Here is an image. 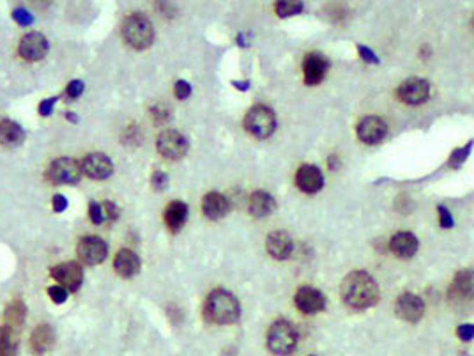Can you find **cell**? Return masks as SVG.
I'll use <instances>...</instances> for the list:
<instances>
[{
	"mask_svg": "<svg viewBox=\"0 0 474 356\" xmlns=\"http://www.w3.org/2000/svg\"><path fill=\"white\" fill-rule=\"evenodd\" d=\"M329 69V60L322 53L312 52L305 57L302 62V75H305V83L307 85H317L324 80L326 73Z\"/></svg>",
	"mask_w": 474,
	"mask_h": 356,
	"instance_id": "5bb4252c",
	"label": "cell"
},
{
	"mask_svg": "<svg viewBox=\"0 0 474 356\" xmlns=\"http://www.w3.org/2000/svg\"><path fill=\"white\" fill-rule=\"evenodd\" d=\"M302 11V2H298V0H281V2H277V15L280 18H288V16L299 15Z\"/></svg>",
	"mask_w": 474,
	"mask_h": 356,
	"instance_id": "f1b7e54d",
	"label": "cell"
},
{
	"mask_svg": "<svg viewBox=\"0 0 474 356\" xmlns=\"http://www.w3.org/2000/svg\"><path fill=\"white\" fill-rule=\"evenodd\" d=\"M251 83L246 82V80H239V82H234V87L235 89H241V90H248L250 89Z\"/></svg>",
	"mask_w": 474,
	"mask_h": 356,
	"instance_id": "ee69618b",
	"label": "cell"
},
{
	"mask_svg": "<svg viewBox=\"0 0 474 356\" xmlns=\"http://www.w3.org/2000/svg\"><path fill=\"white\" fill-rule=\"evenodd\" d=\"M25 315H27V307L22 300H15L13 303H9L4 312V319H6V322H8V327L15 328V330L20 327V324H22L23 321H25Z\"/></svg>",
	"mask_w": 474,
	"mask_h": 356,
	"instance_id": "83f0119b",
	"label": "cell"
},
{
	"mask_svg": "<svg viewBox=\"0 0 474 356\" xmlns=\"http://www.w3.org/2000/svg\"><path fill=\"white\" fill-rule=\"evenodd\" d=\"M89 217L92 220V224H101L105 220V213H103V206L97 203H90L89 206Z\"/></svg>",
	"mask_w": 474,
	"mask_h": 356,
	"instance_id": "836d02e7",
	"label": "cell"
},
{
	"mask_svg": "<svg viewBox=\"0 0 474 356\" xmlns=\"http://www.w3.org/2000/svg\"><path fill=\"white\" fill-rule=\"evenodd\" d=\"M430 85L423 78H409L398 87V96L407 105H421L428 100Z\"/></svg>",
	"mask_w": 474,
	"mask_h": 356,
	"instance_id": "2e32d148",
	"label": "cell"
},
{
	"mask_svg": "<svg viewBox=\"0 0 474 356\" xmlns=\"http://www.w3.org/2000/svg\"><path fill=\"white\" fill-rule=\"evenodd\" d=\"M456 334H459V337L462 338V341H473V338H474V324H462V327H459Z\"/></svg>",
	"mask_w": 474,
	"mask_h": 356,
	"instance_id": "60d3db41",
	"label": "cell"
},
{
	"mask_svg": "<svg viewBox=\"0 0 474 356\" xmlns=\"http://www.w3.org/2000/svg\"><path fill=\"white\" fill-rule=\"evenodd\" d=\"M202 210L209 220H220V218L227 217L230 211V204H228L227 197L218 191H209L204 200H202Z\"/></svg>",
	"mask_w": 474,
	"mask_h": 356,
	"instance_id": "ffe728a7",
	"label": "cell"
},
{
	"mask_svg": "<svg viewBox=\"0 0 474 356\" xmlns=\"http://www.w3.org/2000/svg\"><path fill=\"white\" fill-rule=\"evenodd\" d=\"M82 172H85L92 179H106V177L112 176L113 163L106 154L90 153L83 158Z\"/></svg>",
	"mask_w": 474,
	"mask_h": 356,
	"instance_id": "e0dca14e",
	"label": "cell"
},
{
	"mask_svg": "<svg viewBox=\"0 0 474 356\" xmlns=\"http://www.w3.org/2000/svg\"><path fill=\"white\" fill-rule=\"evenodd\" d=\"M267 345L277 356L292 355L298 345V331L288 321L278 319L267 331Z\"/></svg>",
	"mask_w": 474,
	"mask_h": 356,
	"instance_id": "277c9868",
	"label": "cell"
},
{
	"mask_svg": "<svg viewBox=\"0 0 474 356\" xmlns=\"http://www.w3.org/2000/svg\"><path fill=\"white\" fill-rule=\"evenodd\" d=\"M153 186L156 188L158 191L165 190V188L168 186V176L165 172H161V170H158V172L153 174Z\"/></svg>",
	"mask_w": 474,
	"mask_h": 356,
	"instance_id": "8d00e7d4",
	"label": "cell"
},
{
	"mask_svg": "<svg viewBox=\"0 0 474 356\" xmlns=\"http://www.w3.org/2000/svg\"><path fill=\"white\" fill-rule=\"evenodd\" d=\"M358 50H359V55H361V59L365 60V62H370V64H379V57L375 55V53L372 52V50H370L368 46H363V45H359V46H358Z\"/></svg>",
	"mask_w": 474,
	"mask_h": 356,
	"instance_id": "f35d334b",
	"label": "cell"
},
{
	"mask_svg": "<svg viewBox=\"0 0 474 356\" xmlns=\"http://www.w3.org/2000/svg\"><path fill=\"white\" fill-rule=\"evenodd\" d=\"M439 220H441V225L445 229H449L453 225V217L445 206H439Z\"/></svg>",
	"mask_w": 474,
	"mask_h": 356,
	"instance_id": "ab89813d",
	"label": "cell"
},
{
	"mask_svg": "<svg viewBox=\"0 0 474 356\" xmlns=\"http://www.w3.org/2000/svg\"><path fill=\"white\" fill-rule=\"evenodd\" d=\"M53 280L59 282L66 291H78L83 282V270L78 263L69 261V263H60L52 268Z\"/></svg>",
	"mask_w": 474,
	"mask_h": 356,
	"instance_id": "9c48e42d",
	"label": "cell"
},
{
	"mask_svg": "<svg viewBox=\"0 0 474 356\" xmlns=\"http://www.w3.org/2000/svg\"><path fill=\"white\" fill-rule=\"evenodd\" d=\"M57 100L59 98H48V100H45V102H41V105H39V114L45 117L50 116V114L53 112V107H55Z\"/></svg>",
	"mask_w": 474,
	"mask_h": 356,
	"instance_id": "b9f144b4",
	"label": "cell"
},
{
	"mask_svg": "<svg viewBox=\"0 0 474 356\" xmlns=\"http://www.w3.org/2000/svg\"><path fill=\"white\" fill-rule=\"evenodd\" d=\"M295 307L307 315L319 314L321 310H324L326 307V298L324 294L319 291V289L310 287V285H302L298 289L295 293Z\"/></svg>",
	"mask_w": 474,
	"mask_h": 356,
	"instance_id": "8fae6325",
	"label": "cell"
},
{
	"mask_svg": "<svg viewBox=\"0 0 474 356\" xmlns=\"http://www.w3.org/2000/svg\"><path fill=\"white\" fill-rule=\"evenodd\" d=\"M109 247L101 238L85 236L78 243V257L83 264H99L106 259Z\"/></svg>",
	"mask_w": 474,
	"mask_h": 356,
	"instance_id": "7c38bea8",
	"label": "cell"
},
{
	"mask_svg": "<svg viewBox=\"0 0 474 356\" xmlns=\"http://www.w3.org/2000/svg\"><path fill=\"white\" fill-rule=\"evenodd\" d=\"M55 344V331L50 324H39L34 328L32 335H30V349L34 355H45Z\"/></svg>",
	"mask_w": 474,
	"mask_h": 356,
	"instance_id": "44dd1931",
	"label": "cell"
},
{
	"mask_svg": "<svg viewBox=\"0 0 474 356\" xmlns=\"http://www.w3.org/2000/svg\"><path fill=\"white\" fill-rule=\"evenodd\" d=\"M295 184L305 193H317L324 186V176L315 165H301L295 172Z\"/></svg>",
	"mask_w": 474,
	"mask_h": 356,
	"instance_id": "ac0fdd59",
	"label": "cell"
},
{
	"mask_svg": "<svg viewBox=\"0 0 474 356\" xmlns=\"http://www.w3.org/2000/svg\"><path fill=\"white\" fill-rule=\"evenodd\" d=\"M158 153L167 160H181L188 153V140L183 133L168 130L158 137Z\"/></svg>",
	"mask_w": 474,
	"mask_h": 356,
	"instance_id": "ba28073f",
	"label": "cell"
},
{
	"mask_svg": "<svg viewBox=\"0 0 474 356\" xmlns=\"http://www.w3.org/2000/svg\"><path fill=\"white\" fill-rule=\"evenodd\" d=\"M277 203H274L273 196L267 191H255L250 197V213L257 218H265L273 213Z\"/></svg>",
	"mask_w": 474,
	"mask_h": 356,
	"instance_id": "d4e9b609",
	"label": "cell"
},
{
	"mask_svg": "<svg viewBox=\"0 0 474 356\" xmlns=\"http://www.w3.org/2000/svg\"><path fill=\"white\" fill-rule=\"evenodd\" d=\"M83 89H85V85H83L82 80H73V82H69V85H67L66 89V96L67 98H78V96H82Z\"/></svg>",
	"mask_w": 474,
	"mask_h": 356,
	"instance_id": "d6a6232c",
	"label": "cell"
},
{
	"mask_svg": "<svg viewBox=\"0 0 474 356\" xmlns=\"http://www.w3.org/2000/svg\"><path fill=\"white\" fill-rule=\"evenodd\" d=\"M395 312L400 319L407 322H418L425 314V301L412 293L398 296L395 303Z\"/></svg>",
	"mask_w": 474,
	"mask_h": 356,
	"instance_id": "4fadbf2b",
	"label": "cell"
},
{
	"mask_svg": "<svg viewBox=\"0 0 474 356\" xmlns=\"http://www.w3.org/2000/svg\"><path fill=\"white\" fill-rule=\"evenodd\" d=\"M103 206V213H105V218H109L110 221H116L119 218V207L116 206L113 203L106 200L105 204H101Z\"/></svg>",
	"mask_w": 474,
	"mask_h": 356,
	"instance_id": "d590c367",
	"label": "cell"
},
{
	"mask_svg": "<svg viewBox=\"0 0 474 356\" xmlns=\"http://www.w3.org/2000/svg\"><path fill=\"white\" fill-rule=\"evenodd\" d=\"M50 298H52L55 303H64L67 300V291L62 287V285H53V287L48 289Z\"/></svg>",
	"mask_w": 474,
	"mask_h": 356,
	"instance_id": "e575fe53",
	"label": "cell"
},
{
	"mask_svg": "<svg viewBox=\"0 0 474 356\" xmlns=\"http://www.w3.org/2000/svg\"><path fill=\"white\" fill-rule=\"evenodd\" d=\"M473 146H474V142H473V140H470V142L466 144V146H463V147H460V149L453 151L452 156H449V160H448V165L453 167V169H456V167L462 165L463 161H466L467 158H469V153H470V149H473Z\"/></svg>",
	"mask_w": 474,
	"mask_h": 356,
	"instance_id": "f546056e",
	"label": "cell"
},
{
	"mask_svg": "<svg viewBox=\"0 0 474 356\" xmlns=\"http://www.w3.org/2000/svg\"><path fill=\"white\" fill-rule=\"evenodd\" d=\"M25 140V132L15 121H0V144L8 147H16Z\"/></svg>",
	"mask_w": 474,
	"mask_h": 356,
	"instance_id": "484cf974",
	"label": "cell"
},
{
	"mask_svg": "<svg viewBox=\"0 0 474 356\" xmlns=\"http://www.w3.org/2000/svg\"><path fill=\"white\" fill-rule=\"evenodd\" d=\"M265 248L274 259L278 261H285L292 255L294 252V243H292V238L288 236L285 231H274L267 236L265 240Z\"/></svg>",
	"mask_w": 474,
	"mask_h": 356,
	"instance_id": "d6986e66",
	"label": "cell"
},
{
	"mask_svg": "<svg viewBox=\"0 0 474 356\" xmlns=\"http://www.w3.org/2000/svg\"><path fill=\"white\" fill-rule=\"evenodd\" d=\"M356 132H358V139L361 140V142L375 146V144L384 140L386 133H388V124H386V121L382 119V117L368 116L365 117V119L359 121Z\"/></svg>",
	"mask_w": 474,
	"mask_h": 356,
	"instance_id": "30bf717a",
	"label": "cell"
},
{
	"mask_svg": "<svg viewBox=\"0 0 474 356\" xmlns=\"http://www.w3.org/2000/svg\"><path fill=\"white\" fill-rule=\"evenodd\" d=\"M46 177L53 184H76L82 177V165L73 158H59L48 167Z\"/></svg>",
	"mask_w": 474,
	"mask_h": 356,
	"instance_id": "52a82bcc",
	"label": "cell"
},
{
	"mask_svg": "<svg viewBox=\"0 0 474 356\" xmlns=\"http://www.w3.org/2000/svg\"><path fill=\"white\" fill-rule=\"evenodd\" d=\"M250 39H248V34H239L237 36V45H241V46H248L250 45Z\"/></svg>",
	"mask_w": 474,
	"mask_h": 356,
	"instance_id": "f6af8a7d",
	"label": "cell"
},
{
	"mask_svg": "<svg viewBox=\"0 0 474 356\" xmlns=\"http://www.w3.org/2000/svg\"><path fill=\"white\" fill-rule=\"evenodd\" d=\"M342 298L351 308L374 307L379 301V285L366 271H352L342 282Z\"/></svg>",
	"mask_w": 474,
	"mask_h": 356,
	"instance_id": "6da1fadb",
	"label": "cell"
},
{
	"mask_svg": "<svg viewBox=\"0 0 474 356\" xmlns=\"http://www.w3.org/2000/svg\"><path fill=\"white\" fill-rule=\"evenodd\" d=\"M140 257L134 254L133 250H127V248H123V250L117 252L116 261H113V268H116L117 273L124 278H131L140 271Z\"/></svg>",
	"mask_w": 474,
	"mask_h": 356,
	"instance_id": "7402d4cb",
	"label": "cell"
},
{
	"mask_svg": "<svg viewBox=\"0 0 474 356\" xmlns=\"http://www.w3.org/2000/svg\"><path fill=\"white\" fill-rule=\"evenodd\" d=\"M18 355V331L11 327L0 328V356Z\"/></svg>",
	"mask_w": 474,
	"mask_h": 356,
	"instance_id": "4316f807",
	"label": "cell"
},
{
	"mask_svg": "<svg viewBox=\"0 0 474 356\" xmlns=\"http://www.w3.org/2000/svg\"><path fill=\"white\" fill-rule=\"evenodd\" d=\"M123 36L134 50H146L154 41V27L144 15H130L123 22Z\"/></svg>",
	"mask_w": 474,
	"mask_h": 356,
	"instance_id": "3957f363",
	"label": "cell"
},
{
	"mask_svg": "<svg viewBox=\"0 0 474 356\" xmlns=\"http://www.w3.org/2000/svg\"><path fill=\"white\" fill-rule=\"evenodd\" d=\"M13 20H15V22H18L20 25L27 27V25H32L34 16H32V13L27 11V9L16 8L15 11H13Z\"/></svg>",
	"mask_w": 474,
	"mask_h": 356,
	"instance_id": "4dcf8cb0",
	"label": "cell"
},
{
	"mask_svg": "<svg viewBox=\"0 0 474 356\" xmlns=\"http://www.w3.org/2000/svg\"><path fill=\"white\" fill-rule=\"evenodd\" d=\"M52 206H53V210L57 211V213H62V211L67 207V199L64 196H60V193H59V196H53Z\"/></svg>",
	"mask_w": 474,
	"mask_h": 356,
	"instance_id": "7bdbcfd3",
	"label": "cell"
},
{
	"mask_svg": "<svg viewBox=\"0 0 474 356\" xmlns=\"http://www.w3.org/2000/svg\"><path fill=\"white\" fill-rule=\"evenodd\" d=\"M188 220V204L183 200H174L165 211V224L172 233H179Z\"/></svg>",
	"mask_w": 474,
	"mask_h": 356,
	"instance_id": "cb8c5ba5",
	"label": "cell"
},
{
	"mask_svg": "<svg viewBox=\"0 0 474 356\" xmlns=\"http://www.w3.org/2000/svg\"><path fill=\"white\" fill-rule=\"evenodd\" d=\"M20 55L29 62H38V60L45 59L48 53V41L39 32H30V34L23 36L20 41Z\"/></svg>",
	"mask_w": 474,
	"mask_h": 356,
	"instance_id": "9a60e30c",
	"label": "cell"
},
{
	"mask_svg": "<svg viewBox=\"0 0 474 356\" xmlns=\"http://www.w3.org/2000/svg\"><path fill=\"white\" fill-rule=\"evenodd\" d=\"M389 248L400 259H411L418 252V238L412 233H396L389 241Z\"/></svg>",
	"mask_w": 474,
	"mask_h": 356,
	"instance_id": "603a6c76",
	"label": "cell"
},
{
	"mask_svg": "<svg viewBox=\"0 0 474 356\" xmlns=\"http://www.w3.org/2000/svg\"><path fill=\"white\" fill-rule=\"evenodd\" d=\"M66 119H69L71 123H78V117H76L75 114H66Z\"/></svg>",
	"mask_w": 474,
	"mask_h": 356,
	"instance_id": "bcb514c9",
	"label": "cell"
},
{
	"mask_svg": "<svg viewBox=\"0 0 474 356\" xmlns=\"http://www.w3.org/2000/svg\"><path fill=\"white\" fill-rule=\"evenodd\" d=\"M448 298L455 307H467L474 301V271H459L448 289Z\"/></svg>",
	"mask_w": 474,
	"mask_h": 356,
	"instance_id": "8992f818",
	"label": "cell"
},
{
	"mask_svg": "<svg viewBox=\"0 0 474 356\" xmlns=\"http://www.w3.org/2000/svg\"><path fill=\"white\" fill-rule=\"evenodd\" d=\"M204 310H206L207 321L216 324H230L239 319L241 305L232 293L225 289H216L207 296Z\"/></svg>",
	"mask_w": 474,
	"mask_h": 356,
	"instance_id": "7a4b0ae2",
	"label": "cell"
},
{
	"mask_svg": "<svg viewBox=\"0 0 474 356\" xmlns=\"http://www.w3.org/2000/svg\"><path fill=\"white\" fill-rule=\"evenodd\" d=\"M191 94V85L186 82V80H179L176 83V96L179 100H186L188 96Z\"/></svg>",
	"mask_w": 474,
	"mask_h": 356,
	"instance_id": "74e56055",
	"label": "cell"
},
{
	"mask_svg": "<svg viewBox=\"0 0 474 356\" xmlns=\"http://www.w3.org/2000/svg\"><path fill=\"white\" fill-rule=\"evenodd\" d=\"M151 116H153V119L156 121L158 124H163L167 123V121H170V110L165 105H156L151 109Z\"/></svg>",
	"mask_w": 474,
	"mask_h": 356,
	"instance_id": "1f68e13d",
	"label": "cell"
},
{
	"mask_svg": "<svg viewBox=\"0 0 474 356\" xmlns=\"http://www.w3.org/2000/svg\"><path fill=\"white\" fill-rule=\"evenodd\" d=\"M244 128L250 135L257 137V139H267L269 135H273L274 128H277V117L269 107L255 105L248 110L246 117H244Z\"/></svg>",
	"mask_w": 474,
	"mask_h": 356,
	"instance_id": "5b68a950",
	"label": "cell"
}]
</instances>
